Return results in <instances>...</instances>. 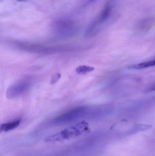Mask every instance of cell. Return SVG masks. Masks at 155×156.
I'll list each match as a JSON object with an SVG mask.
<instances>
[{
    "label": "cell",
    "instance_id": "cell-3",
    "mask_svg": "<svg viewBox=\"0 0 155 156\" xmlns=\"http://www.w3.org/2000/svg\"><path fill=\"white\" fill-rule=\"evenodd\" d=\"M31 84L30 79H25L18 81L7 89L6 91L7 97L12 99L19 96L28 90Z\"/></svg>",
    "mask_w": 155,
    "mask_h": 156
},
{
    "label": "cell",
    "instance_id": "cell-9",
    "mask_svg": "<svg viewBox=\"0 0 155 156\" xmlns=\"http://www.w3.org/2000/svg\"><path fill=\"white\" fill-rule=\"evenodd\" d=\"M61 74H59V73L55 74V75H54L52 77V80H51V83H52V84H54V83L57 82L59 80L60 78H61Z\"/></svg>",
    "mask_w": 155,
    "mask_h": 156
},
{
    "label": "cell",
    "instance_id": "cell-1",
    "mask_svg": "<svg viewBox=\"0 0 155 156\" xmlns=\"http://www.w3.org/2000/svg\"><path fill=\"white\" fill-rule=\"evenodd\" d=\"M88 124L87 122L83 121L75 125L72 126L57 133L46 137L45 142H61L75 138L88 131Z\"/></svg>",
    "mask_w": 155,
    "mask_h": 156
},
{
    "label": "cell",
    "instance_id": "cell-8",
    "mask_svg": "<svg viewBox=\"0 0 155 156\" xmlns=\"http://www.w3.org/2000/svg\"><path fill=\"white\" fill-rule=\"evenodd\" d=\"M94 69L93 67L86 66H78L76 69V72L78 74H86L89 72H92Z\"/></svg>",
    "mask_w": 155,
    "mask_h": 156
},
{
    "label": "cell",
    "instance_id": "cell-7",
    "mask_svg": "<svg viewBox=\"0 0 155 156\" xmlns=\"http://www.w3.org/2000/svg\"><path fill=\"white\" fill-rule=\"evenodd\" d=\"M112 8L113 7H112V5L109 3L106 5L99 17V22L102 23V22H104L108 19L111 14Z\"/></svg>",
    "mask_w": 155,
    "mask_h": 156
},
{
    "label": "cell",
    "instance_id": "cell-4",
    "mask_svg": "<svg viewBox=\"0 0 155 156\" xmlns=\"http://www.w3.org/2000/svg\"><path fill=\"white\" fill-rule=\"evenodd\" d=\"M21 120L17 119L12 122L2 124L0 126L1 132H8L15 129L20 125Z\"/></svg>",
    "mask_w": 155,
    "mask_h": 156
},
{
    "label": "cell",
    "instance_id": "cell-10",
    "mask_svg": "<svg viewBox=\"0 0 155 156\" xmlns=\"http://www.w3.org/2000/svg\"><path fill=\"white\" fill-rule=\"evenodd\" d=\"M150 90L155 91V83L152 86V87L150 88Z\"/></svg>",
    "mask_w": 155,
    "mask_h": 156
},
{
    "label": "cell",
    "instance_id": "cell-6",
    "mask_svg": "<svg viewBox=\"0 0 155 156\" xmlns=\"http://www.w3.org/2000/svg\"><path fill=\"white\" fill-rule=\"evenodd\" d=\"M155 66V59L152 61H148L147 62H143L138 64L132 65L128 67L129 69H143Z\"/></svg>",
    "mask_w": 155,
    "mask_h": 156
},
{
    "label": "cell",
    "instance_id": "cell-11",
    "mask_svg": "<svg viewBox=\"0 0 155 156\" xmlns=\"http://www.w3.org/2000/svg\"><path fill=\"white\" fill-rule=\"evenodd\" d=\"M17 1H18V2H25L26 0H17Z\"/></svg>",
    "mask_w": 155,
    "mask_h": 156
},
{
    "label": "cell",
    "instance_id": "cell-5",
    "mask_svg": "<svg viewBox=\"0 0 155 156\" xmlns=\"http://www.w3.org/2000/svg\"><path fill=\"white\" fill-rule=\"evenodd\" d=\"M152 127V126L150 125L139 124L135 126L132 128H130L128 131L126 132V134H132L137 132L141 131H146L150 129Z\"/></svg>",
    "mask_w": 155,
    "mask_h": 156
},
{
    "label": "cell",
    "instance_id": "cell-2",
    "mask_svg": "<svg viewBox=\"0 0 155 156\" xmlns=\"http://www.w3.org/2000/svg\"><path fill=\"white\" fill-rule=\"evenodd\" d=\"M87 109L85 107H77L66 112L63 114L56 118L53 122L55 123L62 124L69 122L83 117L86 115Z\"/></svg>",
    "mask_w": 155,
    "mask_h": 156
}]
</instances>
